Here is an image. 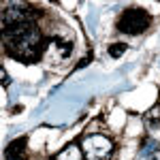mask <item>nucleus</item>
Instances as JSON below:
<instances>
[{
    "mask_svg": "<svg viewBox=\"0 0 160 160\" xmlns=\"http://www.w3.org/2000/svg\"><path fill=\"white\" fill-rule=\"evenodd\" d=\"M4 47L15 60L19 62H37L47 47L34 22H19V24H4Z\"/></svg>",
    "mask_w": 160,
    "mask_h": 160,
    "instance_id": "nucleus-1",
    "label": "nucleus"
},
{
    "mask_svg": "<svg viewBox=\"0 0 160 160\" xmlns=\"http://www.w3.org/2000/svg\"><path fill=\"white\" fill-rule=\"evenodd\" d=\"M152 24V17H149L148 11L139 9V7H130L120 15L118 19V30L120 32H126V34H141L145 32Z\"/></svg>",
    "mask_w": 160,
    "mask_h": 160,
    "instance_id": "nucleus-2",
    "label": "nucleus"
},
{
    "mask_svg": "<svg viewBox=\"0 0 160 160\" xmlns=\"http://www.w3.org/2000/svg\"><path fill=\"white\" fill-rule=\"evenodd\" d=\"M113 141L105 135H88L81 143L86 160H109L113 156Z\"/></svg>",
    "mask_w": 160,
    "mask_h": 160,
    "instance_id": "nucleus-3",
    "label": "nucleus"
},
{
    "mask_svg": "<svg viewBox=\"0 0 160 160\" xmlns=\"http://www.w3.org/2000/svg\"><path fill=\"white\" fill-rule=\"evenodd\" d=\"M26 145H28L26 137L13 139L4 149V160H26Z\"/></svg>",
    "mask_w": 160,
    "mask_h": 160,
    "instance_id": "nucleus-4",
    "label": "nucleus"
},
{
    "mask_svg": "<svg viewBox=\"0 0 160 160\" xmlns=\"http://www.w3.org/2000/svg\"><path fill=\"white\" fill-rule=\"evenodd\" d=\"M53 160H86V156H83V149L79 148V145L71 143V145H66V148L62 149L60 154H56Z\"/></svg>",
    "mask_w": 160,
    "mask_h": 160,
    "instance_id": "nucleus-5",
    "label": "nucleus"
},
{
    "mask_svg": "<svg viewBox=\"0 0 160 160\" xmlns=\"http://www.w3.org/2000/svg\"><path fill=\"white\" fill-rule=\"evenodd\" d=\"M53 47H56V53H58V58H68V53H71V43H64V41H53Z\"/></svg>",
    "mask_w": 160,
    "mask_h": 160,
    "instance_id": "nucleus-6",
    "label": "nucleus"
},
{
    "mask_svg": "<svg viewBox=\"0 0 160 160\" xmlns=\"http://www.w3.org/2000/svg\"><path fill=\"white\" fill-rule=\"evenodd\" d=\"M145 120H148V122H160V98L156 100V105L145 113Z\"/></svg>",
    "mask_w": 160,
    "mask_h": 160,
    "instance_id": "nucleus-7",
    "label": "nucleus"
},
{
    "mask_svg": "<svg viewBox=\"0 0 160 160\" xmlns=\"http://www.w3.org/2000/svg\"><path fill=\"white\" fill-rule=\"evenodd\" d=\"M124 51H126V43H115V45H111V47H109L111 58H120Z\"/></svg>",
    "mask_w": 160,
    "mask_h": 160,
    "instance_id": "nucleus-8",
    "label": "nucleus"
},
{
    "mask_svg": "<svg viewBox=\"0 0 160 160\" xmlns=\"http://www.w3.org/2000/svg\"><path fill=\"white\" fill-rule=\"evenodd\" d=\"M148 160H160V145H158V148H154L152 154H148Z\"/></svg>",
    "mask_w": 160,
    "mask_h": 160,
    "instance_id": "nucleus-9",
    "label": "nucleus"
},
{
    "mask_svg": "<svg viewBox=\"0 0 160 160\" xmlns=\"http://www.w3.org/2000/svg\"><path fill=\"white\" fill-rule=\"evenodd\" d=\"M0 75H2V86L7 88V86H9V77H7V71H4V68H0Z\"/></svg>",
    "mask_w": 160,
    "mask_h": 160,
    "instance_id": "nucleus-10",
    "label": "nucleus"
}]
</instances>
